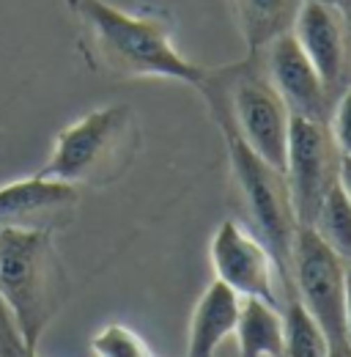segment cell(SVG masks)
<instances>
[{
	"instance_id": "8",
	"label": "cell",
	"mask_w": 351,
	"mask_h": 357,
	"mask_svg": "<svg viewBox=\"0 0 351 357\" xmlns=\"http://www.w3.org/2000/svg\"><path fill=\"white\" fill-rule=\"evenodd\" d=\"M294 36L321 75L332 102L351 86V22L329 0H305Z\"/></svg>"
},
{
	"instance_id": "10",
	"label": "cell",
	"mask_w": 351,
	"mask_h": 357,
	"mask_svg": "<svg viewBox=\"0 0 351 357\" xmlns=\"http://www.w3.org/2000/svg\"><path fill=\"white\" fill-rule=\"evenodd\" d=\"M212 264L219 280L242 297H261L277 305L274 261L258 236H250L236 220H225L212 239Z\"/></svg>"
},
{
	"instance_id": "20",
	"label": "cell",
	"mask_w": 351,
	"mask_h": 357,
	"mask_svg": "<svg viewBox=\"0 0 351 357\" xmlns=\"http://www.w3.org/2000/svg\"><path fill=\"white\" fill-rule=\"evenodd\" d=\"M338 181H341L343 192L349 195V201H351V157H346V154H343V160H341V174H338Z\"/></svg>"
},
{
	"instance_id": "18",
	"label": "cell",
	"mask_w": 351,
	"mask_h": 357,
	"mask_svg": "<svg viewBox=\"0 0 351 357\" xmlns=\"http://www.w3.org/2000/svg\"><path fill=\"white\" fill-rule=\"evenodd\" d=\"M329 132L335 137L341 154L351 157V86L332 105V113H329Z\"/></svg>"
},
{
	"instance_id": "2",
	"label": "cell",
	"mask_w": 351,
	"mask_h": 357,
	"mask_svg": "<svg viewBox=\"0 0 351 357\" xmlns=\"http://www.w3.org/2000/svg\"><path fill=\"white\" fill-rule=\"evenodd\" d=\"M0 300L28 355L69 300V275L49 231L0 228Z\"/></svg>"
},
{
	"instance_id": "22",
	"label": "cell",
	"mask_w": 351,
	"mask_h": 357,
	"mask_svg": "<svg viewBox=\"0 0 351 357\" xmlns=\"http://www.w3.org/2000/svg\"><path fill=\"white\" fill-rule=\"evenodd\" d=\"M349 267H351V261H349Z\"/></svg>"
},
{
	"instance_id": "1",
	"label": "cell",
	"mask_w": 351,
	"mask_h": 357,
	"mask_svg": "<svg viewBox=\"0 0 351 357\" xmlns=\"http://www.w3.org/2000/svg\"><path fill=\"white\" fill-rule=\"evenodd\" d=\"M86 28V45L102 69L118 77H168L201 86L206 72L173 45L171 28L157 17H137L104 0H66Z\"/></svg>"
},
{
	"instance_id": "17",
	"label": "cell",
	"mask_w": 351,
	"mask_h": 357,
	"mask_svg": "<svg viewBox=\"0 0 351 357\" xmlns=\"http://www.w3.org/2000/svg\"><path fill=\"white\" fill-rule=\"evenodd\" d=\"M91 352L102 357H148L151 349L140 335H134L124 324H107L102 333L93 335Z\"/></svg>"
},
{
	"instance_id": "3",
	"label": "cell",
	"mask_w": 351,
	"mask_h": 357,
	"mask_svg": "<svg viewBox=\"0 0 351 357\" xmlns=\"http://www.w3.org/2000/svg\"><path fill=\"white\" fill-rule=\"evenodd\" d=\"M134 146L137 127L132 110L124 105H107L55 135L52 154L39 174L75 187H104L127 171Z\"/></svg>"
},
{
	"instance_id": "9",
	"label": "cell",
	"mask_w": 351,
	"mask_h": 357,
	"mask_svg": "<svg viewBox=\"0 0 351 357\" xmlns=\"http://www.w3.org/2000/svg\"><path fill=\"white\" fill-rule=\"evenodd\" d=\"M80 190L69 181L49 176L17 178L0 187V228L61 231L75 220Z\"/></svg>"
},
{
	"instance_id": "14",
	"label": "cell",
	"mask_w": 351,
	"mask_h": 357,
	"mask_svg": "<svg viewBox=\"0 0 351 357\" xmlns=\"http://www.w3.org/2000/svg\"><path fill=\"white\" fill-rule=\"evenodd\" d=\"M236 6L244 42L250 47V55H256L274 39L294 31L305 0H236Z\"/></svg>"
},
{
	"instance_id": "13",
	"label": "cell",
	"mask_w": 351,
	"mask_h": 357,
	"mask_svg": "<svg viewBox=\"0 0 351 357\" xmlns=\"http://www.w3.org/2000/svg\"><path fill=\"white\" fill-rule=\"evenodd\" d=\"M239 352L244 357H283L286 355V330L283 319L272 303L261 297H242L236 321Z\"/></svg>"
},
{
	"instance_id": "6",
	"label": "cell",
	"mask_w": 351,
	"mask_h": 357,
	"mask_svg": "<svg viewBox=\"0 0 351 357\" xmlns=\"http://www.w3.org/2000/svg\"><path fill=\"white\" fill-rule=\"evenodd\" d=\"M346 272L349 261L338 256L313 225H299L291 248V286L299 303L321 324L329 355L351 357L346 333Z\"/></svg>"
},
{
	"instance_id": "15",
	"label": "cell",
	"mask_w": 351,
	"mask_h": 357,
	"mask_svg": "<svg viewBox=\"0 0 351 357\" xmlns=\"http://www.w3.org/2000/svg\"><path fill=\"white\" fill-rule=\"evenodd\" d=\"M283 330H286V355L288 357H327L329 355V341L321 330V324L313 319V313L299 303V297L294 294L288 300L286 319H283Z\"/></svg>"
},
{
	"instance_id": "19",
	"label": "cell",
	"mask_w": 351,
	"mask_h": 357,
	"mask_svg": "<svg viewBox=\"0 0 351 357\" xmlns=\"http://www.w3.org/2000/svg\"><path fill=\"white\" fill-rule=\"evenodd\" d=\"M0 355L3 357L28 355L25 347H22V341H20L17 327H14V321H11V313L3 305V300H0Z\"/></svg>"
},
{
	"instance_id": "12",
	"label": "cell",
	"mask_w": 351,
	"mask_h": 357,
	"mask_svg": "<svg viewBox=\"0 0 351 357\" xmlns=\"http://www.w3.org/2000/svg\"><path fill=\"white\" fill-rule=\"evenodd\" d=\"M239 308H242V294L231 289L225 280H212L198 300V308L189 324V355L209 357L217 352V347L233 335L236 321H239Z\"/></svg>"
},
{
	"instance_id": "11",
	"label": "cell",
	"mask_w": 351,
	"mask_h": 357,
	"mask_svg": "<svg viewBox=\"0 0 351 357\" xmlns=\"http://www.w3.org/2000/svg\"><path fill=\"white\" fill-rule=\"evenodd\" d=\"M263 52H266V75L277 93L283 96V102L288 105L291 116L329 121L332 96L321 75L315 72L313 61L305 55L302 45L297 42L294 31L274 39Z\"/></svg>"
},
{
	"instance_id": "7",
	"label": "cell",
	"mask_w": 351,
	"mask_h": 357,
	"mask_svg": "<svg viewBox=\"0 0 351 357\" xmlns=\"http://www.w3.org/2000/svg\"><path fill=\"white\" fill-rule=\"evenodd\" d=\"M341 160L343 154L329 132V121L291 116L286 181L291 190L297 225H313L327 192L338 184Z\"/></svg>"
},
{
	"instance_id": "16",
	"label": "cell",
	"mask_w": 351,
	"mask_h": 357,
	"mask_svg": "<svg viewBox=\"0 0 351 357\" xmlns=\"http://www.w3.org/2000/svg\"><path fill=\"white\" fill-rule=\"evenodd\" d=\"M313 228L318 231V236L346 261H351V201L343 192L341 181L327 192Z\"/></svg>"
},
{
	"instance_id": "4",
	"label": "cell",
	"mask_w": 351,
	"mask_h": 357,
	"mask_svg": "<svg viewBox=\"0 0 351 357\" xmlns=\"http://www.w3.org/2000/svg\"><path fill=\"white\" fill-rule=\"evenodd\" d=\"M212 102V110L217 116V124L225 140H228V151H231V162L239 178L242 195L247 201V212L256 220V228L261 234V242L266 245L277 275L291 286V248H294V234H297V215H294V204H291V190L286 174L277 171L274 165H269L263 157H258L239 130L233 127L228 110L222 107L217 96L212 91H203Z\"/></svg>"
},
{
	"instance_id": "21",
	"label": "cell",
	"mask_w": 351,
	"mask_h": 357,
	"mask_svg": "<svg viewBox=\"0 0 351 357\" xmlns=\"http://www.w3.org/2000/svg\"><path fill=\"white\" fill-rule=\"evenodd\" d=\"M346 333H349V344H351V267L346 272Z\"/></svg>"
},
{
	"instance_id": "5",
	"label": "cell",
	"mask_w": 351,
	"mask_h": 357,
	"mask_svg": "<svg viewBox=\"0 0 351 357\" xmlns=\"http://www.w3.org/2000/svg\"><path fill=\"white\" fill-rule=\"evenodd\" d=\"M201 89L212 91L222 102L244 143L269 165L286 174L291 110L272 86L269 75H261L253 63H247L231 69L222 83L212 86L209 80H203Z\"/></svg>"
}]
</instances>
